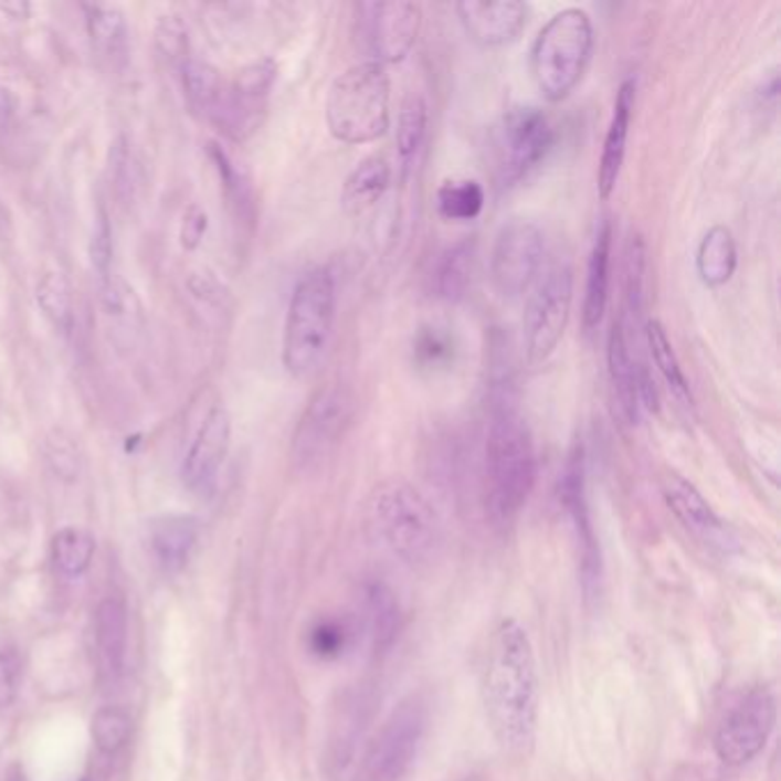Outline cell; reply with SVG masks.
<instances>
[{
	"instance_id": "obj_3",
	"label": "cell",
	"mask_w": 781,
	"mask_h": 781,
	"mask_svg": "<svg viewBox=\"0 0 781 781\" xmlns=\"http://www.w3.org/2000/svg\"><path fill=\"white\" fill-rule=\"evenodd\" d=\"M367 511L379 541L403 564L424 567L439 555L443 541L439 514L409 482L379 484L369 497Z\"/></svg>"
},
{
	"instance_id": "obj_25",
	"label": "cell",
	"mask_w": 781,
	"mask_h": 781,
	"mask_svg": "<svg viewBox=\"0 0 781 781\" xmlns=\"http://www.w3.org/2000/svg\"><path fill=\"white\" fill-rule=\"evenodd\" d=\"M95 637L104 667L110 674H122L124 661H127L129 619L127 608L119 599H104L99 603L95 614Z\"/></svg>"
},
{
	"instance_id": "obj_32",
	"label": "cell",
	"mask_w": 781,
	"mask_h": 781,
	"mask_svg": "<svg viewBox=\"0 0 781 781\" xmlns=\"http://www.w3.org/2000/svg\"><path fill=\"white\" fill-rule=\"evenodd\" d=\"M87 35L104 55H122L127 51L129 25L122 10L113 6H85Z\"/></svg>"
},
{
	"instance_id": "obj_9",
	"label": "cell",
	"mask_w": 781,
	"mask_h": 781,
	"mask_svg": "<svg viewBox=\"0 0 781 781\" xmlns=\"http://www.w3.org/2000/svg\"><path fill=\"white\" fill-rule=\"evenodd\" d=\"M353 420V399L347 388L326 386L309 399L292 441V461L298 471H315L341 443Z\"/></svg>"
},
{
	"instance_id": "obj_1",
	"label": "cell",
	"mask_w": 781,
	"mask_h": 781,
	"mask_svg": "<svg viewBox=\"0 0 781 781\" xmlns=\"http://www.w3.org/2000/svg\"><path fill=\"white\" fill-rule=\"evenodd\" d=\"M482 693L499 747L514 757H525L537 740L539 669L532 640L516 619H503L490 635Z\"/></svg>"
},
{
	"instance_id": "obj_6",
	"label": "cell",
	"mask_w": 781,
	"mask_h": 781,
	"mask_svg": "<svg viewBox=\"0 0 781 781\" xmlns=\"http://www.w3.org/2000/svg\"><path fill=\"white\" fill-rule=\"evenodd\" d=\"M593 23L580 8H567L548 19L532 44V78L546 102L559 104L584 78L591 62Z\"/></svg>"
},
{
	"instance_id": "obj_4",
	"label": "cell",
	"mask_w": 781,
	"mask_h": 781,
	"mask_svg": "<svg viewBox=\"0 0 781 781\" xmlns=\"http://www.w3.org/2000/svg\"><path fill=\"white\" fill-rule=\"evenodd\" d=\"M337 315V283L328 266L307 271L292 292L285 333L283 365L294 379L315 373L328 353Z\"/></svg>"
},
{
	"instance_id": "obj_11",
	"label": "cell",
	"mask_w": 781,
	"mask_h": 781,
	"mask_svg": "<svg viewBox=\"0 0 781 781\" xmlns=\"http://www.w3.org/2000/svg\"><path fill=\"white\" fill-rule=\"evenodd\" d=\"M777 722V701L766 687L742 695L717 725L713 747L725 766L752 763L770 740Z\"/></svg>"
},
{
	"instance_id": "obj_18",
	"label": "cell",
	"mask_w": 781,
	"mask_h": 781,
	"mask_svg": "<svg viewBox=\"0 0 781 781\" xmlns=\"http://www.w3.org/2000/svg\"><path fill=\"white\" fill-rule=\"evenodd\" d=\"M608 379L614 413L629 426H635L642 415L640 405V365L631 353L629 326L621 317L612 324L608 335Z\"/></svg>"
},
{
	"instance_id": "obj_49",
	"label": "cell",
	"mask_w": 781,
	"mask_h": 781,
	"mask_svg": "<svg viewBox=\"0 0 781 781\" xmlns=\"http://www.w3.org/2000/svg\"><path fill=\"white\" fill-rule=\"evenodd\" d=\"M465 781H482V779H477V777H471V779H465Z\"/></svg>"
},
{
	"instance_id": "obj_2",
	"label": "cell",
	"mask_w": 781,
	"mask_h": 781,
	"mask_svg": "<svg viewBox=\"0 0 781 781\" xmlns=\"http://www.w3.org/2000/svg\"><path fill=\"white\" fill-rule=\"evenodd\" d=\"M537 484V447L532 431L511 405H499L486 433L484 488L486 509L499 525L511 523Z\"/></svg>"
},
{
	"instance_id": "obj_28",
	"label": "cell",
	"mask_w": 781,
	"mask_h": 781,
	"mask_svg": "<svg viewBox=\"0 0 781 781\" xmlns=\"http://www.w3.org/2000/svg\"><path fill=\"white\" fill-rule=\"evenodd\" d=\"M646 344H648L651 358H653L655 367H658L669 394L676 399V403L680 405V409H685L687 413H693L695 411V397H693L690 383H687V379H685L683 367L678 362V356H676L672 341L667 337V330H665V326L661 321H655V319L646 321Z\"/></svg>"
},
{
	"instance_id": "obj_7",
	"label": "cell",
	"mask_w": 781,
	"mask_h": 781,
	"mask_svg": "<svg viewBox=\"0 0 781 781\" xmlns=\"http://www.w3.org/2000/svg\"><path fill=\"white\" fill-rule=\"evenodd\" d=\"M429 729V706L420 695L403 699L369 740L356 781H401L411 772Z\"/></svg>"
},
{
	"instance_id": "obj_30",
	"label": "cell",
	"mask_w": 781,
	"mask_h": 781,
	"mask_svg": "<svg viewBox=\"0 0 781 781\" xmlns=\"http://www.w3.org/2000/svg\"><path fill=\"white\" fill-rule=\"evenodd\" d=\"M399 603L394 593L381 584L373 582L365 591V623L367 635L377 651H386L399 635Z\"/></svg>"
},
{
	"instance_id": "obj_45",
	"label": "cell",
	"mask_w": 781,
	"mask_h": 781,
	"mask_svg": "<svg viewBox=\"0 0 781 781\" xmlns=\"http://www.w3.org/2000/svg\"><path fill=\"white\" fill-rule=\"evenodd\" d=\"M21 665L12 651H0V708H8L19 693Z\"/></svg>"
},
{
	"instance_id": "obj_42",
	"label": "cell",
	"mask_w": 781,
	"mask_h": 781,
	"mask_svg": "<svg viewBox=\"0 0 781 781\" xmlns=\"http://www.w3.org/2000/svg\"><path fill=\"white\" fill-rule=\"evenodd\" d=\"M89 260H92V266H95L99 279H106L108 275H113L110 273V264H113V232H110L108 215L104 211L99 213L95 234H92Z\"/></svg>"
},
{
	"instance_id": "obj_17",
	"label": "cell",
	"mask_w": 781,
	"mask_h": 781,
	"mask_svg": "<svg viewBox=\"0 0 781 781\" xmlns=\"http://www.w3.org/2000/svg\"><path fill=\"white\" fill-rule=\"evenodd\" d=\"M456 12L467 38L486 49L516 42L527 23V6L518 0H465L456 6Z\"/></svg>"
},
{
	"instance_id": "obj_10",
	"label": "cell",
	"mask_w": 781,
	"mask_h": 781,
	"mask_svg": "<svg viewBox=\"0 0 781 781\" xmlns=\"http://www.w3.org/2000/svg\"><path fill=\"white\" fill-rule=\"evenodd\" d=\"M555 145L548 115L535 106H520L505 115L495 136V172L499 186H516L539 168Z\"/></svg>"
},
{
	"instance_id": "obj_35",
	"label": "cell",
	"mask_w": 781,
	"mask_h": 781,
	"mask_svg": "<svg viewBox=\"0 0 781 781\" xmlns=\"http://www.w3.org/2000/svg\"><path fill=\"white\" fill-rule=\"evenodd\" d=\"M429 110L420 95L405 97L397 117V151L399 159L409 166L426 140Z\"/></svg>"
},
{
	"instance_id": "obj_12",
	"label": "cell",
	"mask_w": 781,
	"mask_h": 781,
	"mask_svg": "<svg viewBox=\"0 0 781 781\" xmlns=\"http://www.w3.org/2000/svg\"><path fill=\"white\" fill-rule=\"evenodd\" d=\"M546 239L537 223L514 218L499 228L490 250V279L499 296L520 298L532 289L543 264Z\"/></svg>"
},
{
	"instance_id": "obj_46",
	"label": "cell",
	"mask_w": 781,
	"mask_h": 781,
	"mask_svg": "<svg viewBox=\"0 0 781 781\" xmlns=\"http://www.w3.org/2000/svg\"><path fill=\"white\" fill-rule=\"evenodd\" d=\"M189 289L202 303L221 300V292H223L221 285H218V279L213 277V273H209V271H193L189 277Z\"/></svg>"
},
{
	"instance_id": "obj_24",
	"label": "cell",
	"mask_w": 781,
	"mask_h": 781,
	"mask_svg": "<svg viewBox=\"0 0 781 781\" xmlns=\"http://www.w3.org/2000/svg\"><path fill=\"white\" fill-rule=\"evenodd\" d=\"M99 300L115 339L122 341V337H127V341H134L143 330V305L136 292L113 273L99 279Z\"/></svg>"
},
{
	"instance_id": "obj_39",
	"label": "cell",
	"mask_w": 781,
	"mask_h": 781,
	"mask_svg": "<svg viewBox=\"0 0 781 781\" xmlns=\"http://www.w3.org/2000/svg\"><path fill=\"white\" fill-rule=\"evenodd\" d=\"M413 356L420 367H445L454 358V341L441 328H422L413 344Z\"/></svg>"
},
{
	"instance_id": "obj_13",
	"label": "cell",
	"mask_w": 781,
	"mask_h": 781,
	"mask_svg": "<svg viewBox=\"0 0 781 781\" xmlns=\"http://www.w3.org/2000/svg\"><path fill=\"white\" fill-rule=\"evenodd\" d=\"M358 40L369 53V62L397 65L411 55L422 28V10L409 0L392 3H360L356 8Z\"/></svg>"
},
{
	"instance_id": "obj_43",
	"label": "cell",
	"mask_w": 781,
	"mask_h": 781,
	"mask_svg": "<svg viewBox=\"0 0 781 781\" xmlns=\"http://www.w3.org/2000/svg\"><path fill=\"white\" fill-rule=\"evenodd\" d=\"M344 642H347V631H344L339 621H330V619L317 623L309 637L312 651L321 655V658H335V655L341 653Z\"/></svg>"
},
{
	"instance_id": "obj_33",
	"label": "cell",
	"mask_w": 781,
	"mask_h": 781,
	"mask_svg": "<svg viewBox=\"0 0 781 781\" xmlns=\"http://www.w3.org/2000/svg\"><path fill=\"white\" fill-rule=\"evenodd\" d=\"M95 548L97 546L92 535L78 527L60 529L51 541V555L55 567L70 578H78L89 569L92 557H95Z\"/></svg>"
},
{
	"instance_id": "obj_48",
	"label": "cell",
	"mask_w": 781,
	"mask_h": 781,
	"mask_svg": "<svg viewBox=\"0 0 781 781\" xmlns=\"http://www.w3.org/2000/svg\"><path fill=\"white\" fill-rule=\"evenodd\" d=\"M14 113V97L8 87L0 85V119H8Z\"/></svg>"
},
{
	"instance_id": "obj_29",
	"label": "cell",
	"mask_w": 781,
	"mask_h": 781,
	"mask_svg": "<svg viewBox=\"0 0 781 781\" xmlns=\"http://www.w3.org/2000/svg\"><path fill=\"white\" fill-rule=\"evenodd\" d=\"M35 298L42 315L57 333L70 335L74 330V292L65 273L60 268H46L38 279Z\"/></svg>"
},
{
	"instance_id": "obj_38",
	"label": "cell",
	"mask_w": 781,
	"mask_h": 781,
	"mask_svg": "<svg viewBox=\"0 0 781 781\" xmlns=\"http://www.w3.org/2000/svg\"><path fill=\"white\" fill-rule=\"evenodd\" d=\"M154 42L163 60H168L170 65H177L179 70L183 67V62L189 60V30H186L183 21L179 17H161L159 23L154 28Z\"/></svg>"
},
{
	"instance_id": "obj_34",
	"label": "cell",
	"mask_w": 781,
	"mask_h": 781,
	"mask_svg": "<svg viewBox=\"0 0 781 781\" xmlns=\"http://www.w3.org/2000/svg\"><path fill=\"white\" fill-rule=\"evenodd\" d=\"M435 200H439V211L445 221L465 223V221H475V218L482 213L486 196L479 181L458 179V181H445L439 189Z\"/></svg>"
},
{
	"instance_id": "obj_21",
	"label": "cell",
	"mask_w": 781,
	"mask_h": 781,
	"mask_svg": "<svg viewBox=\"0 0 781 781\" xmlns=\"http://www.w3.org/2000/svg\"><path fill=\"white\" fill-rule=\"evenodd\" d=\"M200 537V525L191 516L156 518L149 529V546L156 564L166 573H179L189 564L191 552Z\"/></svg>"
},
{
	"instance_id": "obj_40",
	"label": "cell",
	"mask_w": 781,
	"mask_h": 781,
	"mask_svg": "<svg viewBox=\"0 0 781 781\" xmlns=\"http://www.w3.org/2000/svg\"><path fill=\"white\" fill-rule=\"evenodd\" d=\"M44 454H46V461L53 467L55 475H60L62 479L78 477L81 458H78V447H76L72 435H67L65 431H60V429L53 431L46 439Z\"/></svg>"
},
{
	"instance_id": "obj_31",
	"label": "cell",
	"mask_w": 781,
	"mask_h": 781,
	"mask_svg": "<svg viewBox=\"0 0 781 781\" xmlns=\"http://www.w3.org/2000/svg\"><path fill=\"white\" fill-rule=\"evenodd\" d=\"M181 83L191 106L213 117V113L218 110V106H221L225 95L221 72H218L207 60L189 57L181 67Z\"/></svg>"
},
{
	"instance_id": "obj_19",
	"label": "cell",
	"mask_w": 781,
	"mask_h": 781,
	"mask_svg": "<svg viewBox=\"0 0 781 781\" xmlns=\"http://www.w3.org/2000/svg\"><path fill=\"white\" fill-rule=\"evenodd\" d=\"M635 97H637L635 78L623 81L616 92V102L605 134L601 163H599V196L603 200H608L614 193L623 168V159H626V145H629L633 113H635Z\"/></svg>"
},
{
	"instance_id": "obj_27",
	"label": "cell",
	"mask_w": 781,
	"mask_h": 781,
	"mask_svg": "<svg viewBox=\"0 0 781 781\" xmlns=\"http://www.w3.org/2000/svg\"><path fill=\"white\" fill-rule=\"evenodd\" d=\"M475 268V245L473 241H458L450 245L435 262L433 268V292L447 303L461 300L473 283Z\"/></svg>"
},
{
	"instance_id": "obj_23",
	"label": "cell",
	"mask_w": 781,
	"mask_h": 781,
	"mask_svg": "<svg viewBox=\"0 0 781 781\" xmlns=\"http://www.w3.org/2000/svg\"><path fill=\"white\" fill-rule=\"evenodd\" d=\"M392 183V168L383 156H367L341 186V209L347 215H362L377 207Z\"/></svg>"
},
{
	"instance_id": "obj_37",
	"label": "cell",
	"mask_w": 781,
	"mask_h": 781,
	"mask_svg": "<svg viewBox=\"0 0 781 781\" xmlns=\"http://www.w3.org/2000/svg\"><path fill=\"white\" fill-rule=\"evenodd\" d=\"M131 736V715L117 708V706H104L92 717V738L99 747V752L104 754H115L127 745Z\"/></svg>"
},
{
	"instance_id": "obj_16",
	"label": "cell",
	"mask_w": 781,
	"mask_h": 781,
	"mask_svg": "<svg viewBox=\"0 0 781 781\" xmlns=\"http://www.w3.org/2000/svg\"><path fill=\"white\" fill-rule=\"evenodd\" d=\"M232 443V418L225 405H213L204 415L196 439L183 456L181 479L196 493H204L213 486L218 473L228 458Z\"/></svg>"
},
{
	"instance_id": "obj_36",
	"label": "cell",
	"mask_w": 781,
	"mask_h": 781,
	"mask_svg": "<svg viewBox=\"0 0 781 781\" xmlns=\"http://www.w3.org/2000/svg\"><path fill=\"white\" fill-rule=\"evenodd\" d=\"M644 287H646V245L640 234H633L626 245V260H623V296H626V317L635 321L644 312Z\"/></svg>"
},
{
	"instance_id": "obj_15",
	"label": "cell",
	"mask_w": 781,
	"mask_h": 781,
	"mask_svg": "<svg viewBox=\"0 0 781 781\" xmlns=\"http://www.w3.org/2000/svg\"><path fill=\"white\" fill-rule=\"evenodd\" d=\"M559 497H561V505H564V509L571 518V525H573L582 589L587 593V599H591L601 587L603 564H601V548L597 541V532H593L591 516H589L584 447L580 443L569 454L564 477H561V484H559Z\"/></svg>"
},
{
	"instance_id": "obj_41",
	"label": "cell",
	"mask_w": 781,
	"mask_h": 781,
	"mask_svg": "<svg viewBox=\"0 0 781 781\" xmlns=\"http://www.w3.org/2000/svg\"><path fill=\"white\" fill-rule=\"evenodd\" d=\"M110 172L119 198L134 200L136 186H138V168L134 161V154L124 138H119L110 149Z\"/></svg>"
},
{
	"instance_id": "obj_47",
	"label": "cell",
	"mask_w": 781,
	"mask_h": 781,
	"mask_svg": "<svg viewBox=\"0 0 781 781\" xmlns=\"http://www.w3.org/2000/svg\"><path fill=\"white\" fill-rule=\"evenodd\" d=\"M0 12H6L14 21H23L30 14V6L28 3H3L0 6Z\"/></svg>"
},
{
	"instance_id": "obj_20",
	"label": "cell",
	"mask_w": 781,
	"mask_h": 781,
	"mask_svg": "<svg viewBox=\"0 0 781 781\" xmlns=\"http://www.w3.org/2000/svg\"><path fill=\"white\" fill-rule=\"evenodd\" d=\"M665 503L678 523L706 541H717L725 535L722 520L717 518L713 507L706 503V497L687 479L678 475H667L663 482Z\"/></svg>"
},
{
	"instance_id": "obj_8",
	"label": "cell",
	"mask_w": 781,
	"mask_h": 781,
	"mask_svg": "<svg viewBox=\"0 0 781 781\" xmlns=\"http://www.w3.org/2000/svg\"><path fill=\"white\" fill-rule=\"evenodd\" d=\"M571 305L573 268L567 262H557L537 279L525 307L523 339L529 365H541L555 353L567 333Z\"/></svg>"
},
{
	"instance_id": "obj_22",
	"label": "cell",
	"mask_w": 781,
	"mask_h": 781,
	"mask_svg": "<svg viewBox=\"0 0 781 781\" xmlns=\"http://www.w3.org/2000/svg\"><path fill=\"white\" fill-rule=\"evenodd\" d=\"M610 262H612V225L603 221L597 236H593L591 255L587 264V287H584V305H582V326L587 333H593L608 309L610 296Z\"/></svg>"
},
{
	"instance_id": "obj_14",
	"label": "cell",
	"mask_w": 781,
	"mask_h": 781,
	"mask_svg": "<svg viewBox=\"0 0 781 781\" xmlns=\"http://www.w3.org/2000/svg\"><path fill=\"white\" fill-rule=\"evenodd\" d=\"M275 81H277V65L271 57L250 62L247 67H243L234 76L232 85L225 89L221 106H218V110L213 113L218 127L236 140H243L250 134H255L266 115L268 97Z\"/></svg>"
},
{
	"instance_id": "obj_44",
	"label": "cell",
	"mask_w": 781,
	"mask_h": 781,
	"mask_svg": "<svg viewBox=\"0 0 781 781\" xmlns=\"http://www.w3.org/2000/svg\"><path fill=\"white\" fill-rule=\"evenodd\" d=\"M209 230V215L202 207L193 204L189 211L183 213V221L179 228V241L183 250H198L202 245V239Z\"/></svg>"
},
{
	"instance_id": "obj_26",
	"label": "cell",
	"mask_w": 781,
	"mask_h": 781,
	"mask_svg": "<svg viewBox=\"0 0 781 781\" xmlns=\"http://www.w3.org/2000/svg\"><path fill=\"white\" fill-rule=\"evenodd\" d=\"M738 266V247L733 234L725 225L710 228L697 247V275L706 287H722L733 277Z\"/></svg>"
},
{
	"instance_id": "obj_5",
	"label": "cell",
	"mask_w": 781,
	"mask_h": 781,
	"mask_svg": "<svg viewBox=\"0 0 781 781\" xmlns=\"http://www.w3.org/2000/svg\"><path fill=\"white\" fill-rule=\"evenodd\" d=\"M326 124L344 145H369L390 129V76L377 62H358L339 74L326 99Z\"/></svg>"
}]
</instances>
